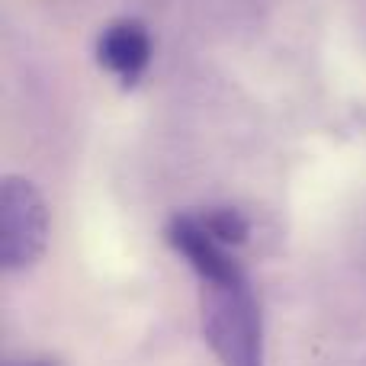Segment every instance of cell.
Wrapping results in <instances>:
<instances>
[{
    "mask_svg": "<svg viewBox=\"0 0 366 366\" xmlns=\"http://www.w3.org/2000/svg\"><path fill=\"white\" fill-rule=\"evenodd\" d=\"M202 337L222 366H267L264 315L247 273L202 286Z\"/></svg>",
    "mask_w": 366,
    "mask_h": 366,
    "instance_id": "1",
    "label": "cell"
},
{
    "mask_svg": "<svg viewBox=\"0 0 366 366\" xmlns=\"http://www.w3.org/2000/svg\"><path fill=\"white\" fill-rule=\"evenodd\" d=\"M51 215L39 187L26 177H4L0 183V267L23 273L49 251Z\"/></svg>",
    "mask_w": 366,
    "mask_h": 366,
    "instance_id": "2",
    "label": "cell"
},
{
    "mask_svg": "<svg viewBox=\"0 0 366 366\" xmlns=\"http://www.w3.org/2000/svg\"><path fill=\"white\" fill-rule=\"evenodd\" d=\"M152 58H154L152 32H148V26L142 19L132 16L113 19L97 36V61L122 90L139 87V81L152 68Z\"/></svg>",
    "mask_w": 366,
    "mask_h": 366,
    "instance_id": "3",
    "label": "cell"
},
{
    "mask_svg": "<svg viewBox=\"0 0 366 366\" xmlns=\"http://www.w3.org/2000/svg\"><path fill=\"white\" fill-rule=\"evenodd\" d=\"M164 238L174 251L193 267V273L206 283H228V280L244 277L241 260L232 254V247L219 244L212 234L206 232V225L199 222L196 212H180L167 222Z\"/></svg>",
    "mask_w": 366,
    "mask_h": 366,
    "instance_id": "4",
    "label": "cell"
},
{
    "mask_svg": "<svg viewBox=\"0 0 366 366\" xmlns=\"http://www.w3.org/2000/svg\"><path fill=\"white\" fill-rule=\"evenodd\" d=\"M199 222L206 225V232L212 234L219 244L225 247H241L247 241V234H251V222H247V215L241 212V209L234 206H212V209H202Z\"/></svg>",
    "mask_w": 366,
    "mask_h": 366,
    "instance_id": "5",
    "label": "cell"
},
{
    "mask_svg": "<svg viewBox=\"0 0 366 366\" xmlns=\"http://www.w3.org/2000/svg\"><path fill=\"white\" fill-rule=\"evenodd\" d=\"M6 366H61V363L51 360V357H36V360H13Z\"/></svg>",
    "mask_w": 366,
    "mask_h": 366,
    "instance_id": "6",
    "label": "cell"
}]
</instances>
